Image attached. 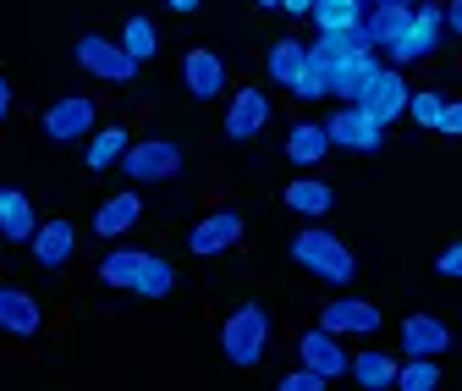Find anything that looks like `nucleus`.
Listing matches in <instances>:
<instances>
[{
    "label": "nucleus",
    "instance_id": "13",
    "mask_svg": "<svg viewBox=\"0 0 462 391\" xmlns=\"http://www.w3.org/2000/svg\"><path fill=\"white\" fill-rule=\"evenodd\" d=\"M319 325L336 330V337H374V330L385 325V314L369 303V298H330L319 309Z\"/></svg>",
    "mask_w": 462,
    "mask_h": 391
},
{
    "label": "nucleus",
    "instance_id": "12",
    "mask_svg": "<svg viewBox=\"0 0 462 391\" xmlns=\"http://www.w3.org/2000/svg\"><path fill=\"white\" fill-rule=\"evenodd\" d=\"M28 254L39 270H67L72 254H78V227L67 215H55V220H39V232L28 237Z\"/></svg>",
    "mask_w": 462,
    "mask_h": 391
},
{
    "label": "nucleus",
    "instance_id": "15",
    "mask_svg": "<svg viewBox=\"0 0 462 391\" xmlns=\"http://www.w3.org/2000/svg\"><path fill=\"white\" fill-rule=\"evenodd\" d=\"M237 243H243V215H237V209H209L199 227L188 232V248H193L199 259L226 254V248H237Z\"/></svg>",
    "mask_w": 462,
    "mask_h": 391
},
{
    "label": "nucleus",
    "instance_id": "22",
    "mask_svg": "<svg viewBox=\"0 0 462 391\" xmlns=\"http://www.w3.org/2000/svg\"><path fill=\"white\" fill-rule=\"evenodd\" d=\"M396 364H402V353L391 358L385 348H358L353 364H346V375H353L364 391H391L396 386Z\"/></svg>",
    "mask_w": 462,
    "mask_h": 391
},
{
    "label": "nucleus",
    "instance_id": "9",
    "mask_svg": "<svg viewBox=\"0 0 462 391\" xmlns=\"http://www.w3.org/2000/svg\"><path fill=\"white\" fill-rule=\"evenodd\" d=\"M270 116H275L270 94H264L259 83H243L237 94L226 99V138H231V144H248V138H259V133L270 127Z\"/></svg>",
    "mask_w": 462,
    "mask_h": 391
},
{
    "label": "nucleus",
    "instance_id": "21",
    "mask_svg": "<svg viewBox=\"0 0 462 391\" xmlns=\"http://www.w3.org/2000/svg\"><path fill=\"white\" fill-rule=\"evenodd\" d=\"M380 72V50H364V55H346L341 67H330V99H358L369 88V78Z\"/></svg>",
    "mask_w": 462,
    "mask_h": 391
},
{
    "label": "nucleus",
    "instance_id": "23",
    "mask_svg": "<svg viewBox=\"0 0 462 391\" xmlns=\"http://www.w3.org/2000/svg\"><path fill=\"white\" fill-rule=\"evenodd\" d=\"M303 61H309V44L303 39H275L270 50H264V72H270V83H281V88H292V78L303 72Z\"/></svg>",
    "mask_w": 462,
    "mask_h": 391
},
{
    "label": "nucleus",
    "instance_id": "41",
    "mask_svg": "<svg viewBox=\"0 0 462 391\" xmlns=\"http://www.w3.org/2000/svg\"><path fill=\"white\" fill-rule=\"evenodd\" d=\"M12 193H17V188H0V215H6V204H12Z\"/></svg>",
    "mask_w": 462,
    "mask_h": 391
},
{
    "label": "nucleus",
    "instance_id": "42",
    "mask_svg": "<svg viewBox=\"0 0 462 391\" xmlns=\"http://www.w3.org/2000/svg\"><path fill=\"white\" fill-rule=\"evenodd\" d=\"M254 6H259V12H281V0H254Z\"/></svg>",
    "mask_w": 462,
    "mask_h": 391
},
{
    "label": "nucleus",
    "instance_id": "16",
    "mask_svg": "<svg viewBox=\"0 0 462 391\" xmlns=\"http://www.w3.org/2000/svg\"><path fill=\"white\" fill-rule=\"evenodd\" d=\"M138 220H143V199H138L133 188H122V193H110V199L94 209V237L116 243V237H127Z\"/></svg>",
    "mask_w": 462,
    "mask_h": 391
},
{
    "label": "nucleus",
    "instance_id": "24",
    "mask_svg": "<svg viewBox=\"0 0 462 391\" xmlns=\"http://www.w3.org/2000/svg\"><path fill=\"white\" fill-rule=\"evenodd\" d=\"M133 293L138 298H171V293H177V265H171L165 254H149L143 248V265H138V282H133Z\"/></svg>",
    "mask_w": 462,
    "mask_h": 391
},
{
    "label": "nucleus",
    "instance_id": "8",
    "mask_svg": "<svg viewBox=\"0 0 462 391\" xmlns=\"http://www.w3.org/2000/svg\"><path fill=\"white\" fill-rule=\"evenodd\" d=\"M408 94H413L408 72H402V67H391V61H380V72L369 78V88H364L353 105H364V110H369V116H374L380 127H391V122H402V116H408Z\"/></svg>",
    "mask_w": 462,
    "mask_h": 391
},
{
    "label": "nucleus",
    "instance_id": "3",
    "mask_svg": "<svg viewBox=\"0 0 462 391\" xmlns=\"http://www.w3.org/2000/svg\"><path fill=\"white\" fill-rule=\"evenodd\" d=\"M220 353L237 369H259L270 353V309L264 303H237L220 325Z\"/></svg>",
    "mask_w": 462,
    "mask_h": 391
},
{
    "label": "nucleus",
    "instance_id": "2",
    "mask_svg": "<svg viewBox=\"0 0 462 391\" xmlns=\"http://www.w3.org/2000/svg\"><path fill=\"white\" fill-rule=\"evenodd\" d=\"M292 259H298L309 275L330 282V287H346V282L358 275V254L346 248L336 232H325V227H303V232L292 237Z\"/></svg>",
    "mask_w": 462,
    "mask_h": 391
},
{
    "label": "nucleus",
    "instance_id": "35",
    "mask_svg": "<svg viewBox=\"0 0 462 391\" xmlns=\"http://www.w3.org/2000/svg\"><path fill=\"white\" fill-rule=\"evenodd\" d=\"M435 133H440V138H462V99H446L440 122H435Z\"/></svg>",
    "mask_w": 462,
    "mask_h": 391
},
{
    "label": "nucleus",
    "instance_id": "5",
    "mask_svg": "<svg viewBox=\"0 0 462 391\" xmlns=\"http://www.w3.org/2000/svg\"><path fill=\"white\" fill-rule=\"evenodd\" d=\"M325 133H330V149H346V154H374V149L385 144V133H391V127H380L364 105L336 99V110L325 116Z\"/></svg>",
    "mask_w": 462,
    "mask_h": 391
},
{
    "label": "nucleus",
    "instance_id": "28",
    "mask_svg": "<svg viewBox=\"0 0 462 391\" xmlns=\"http://www.w3.org/2000/svg\"><path fill=\"white\" fill-rule=\"evenodd\" d=\"M408 17H413V6H369V12H364V28H369L374 50H385L402 28H408Z\"/></svg>",
    "mask_w": 462,
    "mask_h": 391
},
{
    "label": "nucleus",
    "instance_id": "40",
    "mask_svg": "<svg viewBox=\"0 0 462 391\" xmlns=\"http://www.w3.org/2000/svg\"><path fill=\"white\" fill-rule=\"evenodd\" d=\"M364 6H413V0H364Z\"/></svg>",
    "mask_w": 462,
    "mask_h": 391
},
{
    "label": "nucleus",
    "instance_id": "14",
    "mask_svg": "<svg viewBox=\"0 0 462 391\" xmlns=\"http://www.w3.org/2000/svg\"><path fill=\"white\" fill-rule=\"evenodd\" d=\"M298 364L319 369L325 380H341V375H346V364H353V353H346V342L336 337V330L314 325V330H303V337H298Z\"/></svg>",
    "mask_w": 462,
    "mask_h": 391
},
{
    "label": "nucleus",
    "instance_id": "39",
    "mask_svg": "<svg viewBox=\"0 0 462 391\" xmlns=\"http://www.w3.org/2000/svg\"><path fill=\"white\" fill-rule=\"evenodd\" d=\"M165 6H171V12H177V17H193V12L204 6V0H165Z\"/></svg>",
    "mask_w": 462,
    "mask_h": 391
},
{
    "label": "nucleus",
    "instance_id": "36",
    "mask_svg": "<svg viewBox=\"0 0 462 391\" xmlns=\"http://www.w3.org/2000/svg\"><path fill=\"white\" fill-rule=\"evenodd\" d=\"M446 33L462 39V0H446Z\"/></svg>",
    "mask_w": 462,
    "mask_h": 391
},
{
    "label": "nucleus",
    "instance_id": "31",
    "mask_svg": "<svg viewBox=\"0 0 462 391\" xmlns=\"http://www.w3.org/2000/svg\"><path fill=\"white\" fill-rule=\"evenodd\" d=\"M292 99H298V105H314V99H330V78H325V67L314 61V55H309V61H303V72L292 78Z\"/></svg>",
    "mask_w": 462,
    "mask_h": 391
},
{
    "label": "nucleus",
    "instance_id": "43",
    "mask_svg": "<svg viewBox=\"0 0 462 391\" xmlns=\"http://www.w3.org/2000/svg\"><path fill=\"white\" fill-rule=\"evenodd\" d=\"M0 254H6V237H0Z\"/></svg>",
    "mask_w": 462,
    "mask_h": 391
},
{
    "label": "nucleus",
    "instance_id": "33",
    "mask_svg": "<svg viewBox=\"0 0 462 391\" xmlns=\"http://www.w3.org/2000/svg\"><path fill=\"white\" fill-rule=\"evenodd\" d=\"M330 380L319 375V369H309V364H298V369H286L281 375V391H325Z\"/></svg>",
    "mask_w": 462,
    "mask_h": 391
},
{
    "label": "nucleus",
    "instance_id": "17",
    "mask_svg": "<svg viewBox=\"0 0 462 391\" xmlns=\"http://www.w3.org/2000/svg\"><path fill=\"white\" fill-rule=\"evenodd\" d=\"M44 325V309L28 287H0V330L6 337H39Z\"/></svg>",
    "mask_w": 462,
    "mask_h": 391
},
{
    "label": "nucleus",
    "instance_id": "11",
    "mask_svg": "<svg viewBox=\"0 0 462 391\" xmlns=\"http://www.w3.org/2000/svg\"><path fill=\"white\" fill-rule=\"evenodd\" d=\"M182 83H188V94H193L199 105L231 94V72H226V61H220L209 44H193V50L182 55Z\"/></svg>",
    "mask_w": 462,
    "mask_h": 391
},
{
    "label": "nucleus",
    "instance_id": "1",
    "mask_svg": "<svg viewBox=\"0 0 462 391\" xmlns=\"http://www.w3.org/2000/svg\"><path fill=\"white\" fill-rule=\"evenodd\" d=\"M446 44V0H413V17L380 55H391V67H419Z\"/></svg>",
    "mask_w": 462,
    "mask_h": 391
},
{
    "label": "nucleus",
    "instance_id": "30",
    "mask_svg": "<svg viewBox=\"0 0 462 391\" xmlns=\"http://www.w3.org/2000/svg\"><path fill=\"white\" fill-rule=\"evenodd\" d=\"M122 50L133 55V61H154V55H160L154 23H149V17H127V23H122Z\"/></svg>",
    "mask_w": 462,
    "mask_h": 391
},
{
    "label": "nucleus",
    "instance_id": "19",
    "mask_svg": "<svg viewBox=\"0 0 462 391\" xmlns=\"http://www.w3.org/2000/svg\"><path fill=\"white\" fill-rule=\"evenodd\" d=\"M286 160L292 165H303V172H314V165L330 154V133H325V122H292L286 127Z\"/></svg>",
    "mask_w": 462,
    "mask_h": 391
},
{
    "label": "nucleus",
    "instance_id": "25",
    "mask_svg": "<svg viewBox=\"0 0 462 391\" xmlns=\"http://www.w3.org/2000/svg\"><path fill=\"white\" fill-rule=\"evenodd\" d=\"M138 265H143V248H110V254L94 265V275H99V287L133 293V282H138Z\"/></svg>",
    "mask_w": 462,
    "mask_h": 391
},
{
    "label": "nucleus",
    "instance_id": "27",
    "mask_svg": "<svg viewBox=\"0 0 462 391\" xmlns=\"http://www.w3.org/2000/svg\"><path fill=\"white\" fill-rule=\"evenodd\" d=\"M33 232H39V209H33V199H28V193H12L6 215H0V237H6V243H28Z\"/></svg>",
    "mask_w": 462,
    "mask_h": 391
},
{
    "label": "nucleus",
    "instance_id": "6",
    "mask_svg": "<svg viewBox=\"0 0 462 391\" xmlns=\"http://www.w3.org/2000/svg\"><path fill=\"white\" fill-rule=\"evenodd\" d=\"M72 55H78V67L88 78H99V83H133L138 67H143V61H133V55L122 50V39H105V33H83L72 44Z\"/></svg>",
    "mask_w": 462,
    "mask_h": 391
},
{
    "label": "nucleus",
    "instance_id": "37",
    "mask_svg": "<svg viewBox=\"0 0 462 391\" xmlns=\"http://www.w3.org/2000/svg\"><path fill=\"white\" fill-rule=\"evenodd\" d=\"M281 12H286V17H309L314 0H281Z\"/></svg>",
    "mask_w": 462,
    "mask_h": 391
},
{
    "label": "nucleus",
    "instance_id": "20",
    "mask_svg": "<svg viewBox=\"0 0 462 391\" xmlns=\"http://www.w3.org/2000/svg\"><path fill=\"white\" fill-rule=\"evenodd\" d=\"M127 144H133V133H127L122 122H105V127L88 133V144H83V165H88V172H110V165H122Z\"/></svg>",
    "mask_w": 462,
    "mask_h": 391
},
{
    "label": "nucleus",
    "instance_id": "34",
    "mask_svg": "<svg viewBox=\"0 0 462 391\" xmlns=\"http://www.w3.org/2000/svg\"><path fill=\"white\" fill-rule=\"evenodd\" d=\"M435 270H440V275H451V282H462V237H457V243H446V248L435 254Z\"/></svg>",
    "mask_w": 462,
    "mask_h": 391
},
{
    "label": "nucleus",
    "instance_id": "7",
    "mask_svg": "<svg viewBox=\"0 0 462 391\" xmlns=\"http://www.w3.org/2000/svg\"><path fill=\"white\" fill-rule=\"evenodd\" d=\"M122 172H127V182H171L182 172V144H171V138H133L127 154H122Z\"/></svg>",
    "mask_w": 462,
    "mask_h": 391
},
{
    "label": "nucleus",
    "instance_id": "29",
    "mask_svg": "<svg viewBox=\"0 0 462 391\" xmlns=\"http://www.w3.org/2000/svg\"><path fill=\"white\" fill-rule=\"evenodd\" d=\"M446 375H440V358H402L396 364V391H435Z\"/></svg>",
    "mask_w": 462,
    "mask_h": 391
},
{
    "label": "nucleus",
    "instance_id": "18",
    "mask_svg": "<svg viewBox=\"0 0 462 391\" xmlns=\"http://www.w3.org/2000/svg\"><path fill=\"white\" fill-rule=\"evenodd\" d=\"M281 199H286V209H298V215H309V220H319V215L336 209V188H330L325 177H314V172L292 177V182L281 188Z\"/></svg>",
    "mask_w": 462,
    "mask_h": 391
},
{
    "label": "nucleus",
    "instance_id": "38",
    "mask_svg": "<svg viewBox=\"0 0 462 391\" xmlns=\"http://www.w3.org/2000/svg\"><path fill=\"white\" fill-rule=\"evenodd\" d=\"M12 116V83H6V72H0V122Z\"/></svg>",
    "mask_w": 462,
    "mask_h": 391
},
{
    "label": "nucleus",
    "instance_id": "4",
    "mask_svg": "<svg viewBox=\"0 0 462 391\" xmlns=\"http://www.w3.org/2000/svg\"><path fill=\"white\" fill-rule=\"evenodd\" d=\"M39 127L50 144H88V133L99 127V99L94 94H61L55 105H44Z\"/></svg>",
    "mask_w": 462,
    "mask_h": 391
},
{
    "label": "nucleus",
    "instance_id": "32",
    "mask_svg": "<svg viewBox=\"0 0 462 391\" xmlns=\"http://www.w3.org/2000/svg\"><path fill=\"white\" fill-rule=\"evenodd\" d=\"M440 110H446V94H440V88H413V94H408V116H413V127L435 133Z\"/></svg>",
    "mask_w": 462,
    "mask_h": 391
},
{
    "label": "nucleus",
    "instance_id": "26",
    "mask_svg": "<svg viewBox=\"0 0 462 391\" xmlns=\"http://www.w3.org/2000/svg\"><path fill=\"white\" fill-rule=\"evenodd\" d=\"M364 12H369L364 0H314L309 23H314V33H341V28H358Z\"/></svg>",
    "mask_w": 462,
    "mask_h": 391
},
{
    "label": "nucleus",
    "instance_id": "10",
    "mask_svg": "<svg viewBox=\"0 0 462 391\" xmlns=\"http://www.w3.org/2000/svg\"><path fill=\"white\" fill-rule=\"evenodd\" d=\"M396 353L402 358H446L451 353V325L440 314H408L396 330Z\"/></svg>",
    "mask_w": 462,
    "mask_h": 391
}]
</instances>
